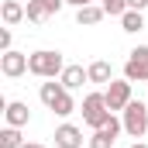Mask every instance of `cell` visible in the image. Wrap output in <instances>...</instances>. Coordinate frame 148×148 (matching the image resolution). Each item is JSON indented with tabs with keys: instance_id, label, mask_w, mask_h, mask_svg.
Returning a JSON list of instances; mask_svg holds the SVG:
<instances>
[{
	"instance_id": "cell-10",
	"label": "cell",
	"mask_w": 148,
	"mask_h": 148,
	"mask_svg": "<svg viewBox=\"0 0 148 148\" xmlns=\"http://www.w3.org/2000/svg\"><path fill=\"white\" fill-rule=\"evenodd\" d=\"M86 73H90V83H100V86H110L114 83V69L107 59H97V62H90L86 66Z\"/></svg>"
},
{
	"instance_id": "cell-16",
	"label": "cell",
	"mask_w": 148,
	"mask_h": 148,
	"mask_svg": "<svg viewBox=\"0 0 148 148\" xmlns=\"http://www.w3.org/2000/svg\"><path fill=\"white\" fill-rule=\"evenodd\" d=\"M21 145H24L21 127H10V124H7V127L0 131V148H21Z\"/></svg>"
},
{
	"instance_id": "cell-20",
	"label": "cell",
	"mask_w": 148,
	"mask_h": 148,
	"mask_svg": "<svg viewBox=\"0 0 148 148\" xmlns=\"http://www.w3.org/2000/svg\"><path fill=\"white\" fill-rule=\"evenodd\" d=\"M10 41H14L10 28H0V52H10Z\"/></svg>"
},
{
	"instance_id": "cell-2",
	"label": "cell",
	"mask_w": 148,
	"mask_h": 148,
	"mask_svg": "<svg viewBox=\"0 0 148 148\" xmlns=\"http://www.w3.org/2000/svg\"><path fill=\"white\" fill-rule=\"evenodd\" d=\"M110 107H107V97H103V93H86V97H83V124H86V127H93V131H97V127H103V124H107V121H110Z\"/></svg>"
},
{
	"instance_id": "cell-8",
	"label": "cell",
	"mask_w": 148,
	"mask_h": 148,
	"mask_svg": "<svg viewBox=\"0 0 148 148\" xmlns=\"http://www.w3.org/2000/svg\"><path fill=\"white\" fill-rule=\"evenodd\" d=\"M3 117H7V124H10V127H24V124L31 121V110H28V103L10 100V103H3Z\"/></svg>"
},
{
	"instance_id": "cell-25",
	"label": "cell",
	"mask_w": 148,
	"mask_h": 148,
	"mask_svg": "<svg viewBox=\"0 0 148 148\" xmlns=\"http://www.w3.org/2000/svg\"><path fill=\"white\" fill-rule=\"evenodd\" d=\"M131 148H148V145H145V141H134V145H131Z\"/></svg>"
},
{
	"instance_id": "cell-17",
	"label": "cell",
	"mask_w": 148,
	"mask_h": 148,
	"mask_svg": "<svg viewBox=\"0 0 148 148\" xmlns=\"http://www.w3.org/2000/svg\"><path fill=\"white\" fill-rule=\"evenodd\" d=\"M24 14H28V21H31V24H41V21H48V10H45V3H41V0H28Z\"/></svg>"
},
{
	"instance_id": "cell-6",
	"label": "cell",
	"mask_w": 148,
	"mask_h": 148,
	"mask_svg": "<svg viewBox=\"0 0 148 148\" xmlns=\"http://www.w3.org/2000/svg\"><path fill=\"white\" fill-rule=\"evenodd\" d=\"M0 73L7 76V79H17V76L28 73V55L24 52H0Z\"/></svg>"
},
{
	"instance_id": "cell-24",
	"label": "cell",
	"mask_w": 148,
	"mask_h": 148,
	"mask_svg": "<svg viewBox=\"0 0 148 148\" xmlns=\"http://www.w3.org/2000/svg\"><path fill=\"white\" fill-rule=\"evenodd\" d=\"M21 148H48V145H38V141H24Z\"/></svg>"
},
{
	"instance_id": "cell-18",
	"label": "cell",
	"mask_w": 148,
	"mask_h": 148,
	"mask_svg": "<svg viewBox=\"0 0 148 148\" xmlns=\"http://www.w3.org/2000/svg\"><path fill=\"white\" fill-rule=\"evenodd\" d=\"M73 110H76V100H73V90H66V93L59 97V103L52 107V114H55V117H69V114H73Z\"/></svg>"
},
{
	"instance_id": "cell-9",
	"label": "cell",
	"mask_w": 148,
	"mask_h": 148,
	"mask_svg": "<svg viewBox=\"0 0 148 148\" xmlns=\"http://www.w3.org/2000/svg\"><path fill=\"white\" fill-rule=\"evenodd\" d=\"M103 17H107L103 3H86V7H79V10H76V24H79V28H83V24H86V28H93V24H100Z\"/></svg>"
},
{
	"instance_id": "cell-23",
	"label": "cell",
	"mask_w": 148,
	"mask_h": 148,
	"mask_svg": "<svg viewBox=\"0 0 148 148\" xmlns=\"http://www.w3.org/2000/svg\"><path fill=\"white\" fill-rule=\"evenodd\" d=\"M66 3H69V7H76V10H79V7H86V3H93V0H66Z\"/></svg>"
},
{
	"instance_id": "cell-12",
	"label": "cell",
	"mask_w": 148,
	"mask_h": 148,
	"mask_svg": "<svg viewBox=\"0 0 148 148\" xmlns=\"http://www.w3.org/2000/svg\"><path fill=\"white\" fill-rule=\"evenodd\" d=\"M62 93H66V86H62L59 79H48V83H41V90H38V97H41V103H45L48 110L59 103V97H62Z\"/></svg>"
},
{
	"instance_id": "cell-4",
	"label": "cell",
	"mask_w": 148,
	"mask_h": 148,
	"mask_svg": "<svg viewBox=\"0 0 148 148\" xmlns=\"http://www.w3.org/2000/svg\"><path fill=\"white\" fill-rule=\"evenodd\" d=\"M124 79H131V83H148V45L131 48V55H127V62H124Z\"/></svg>"
},
{
	"instance_id": "cell-7",
	"label": "cell",
	"mask_w": 148,
	"mask_h": 148,
	"mask_svg": "<svg viewBox=\"0 0 148 148\" xmlns=\"http://www.w3.org/2000/svg\"><path fill=\"white\" fill-rule=\"evenodd\" d=\"M55 148H83V131L76 124H59L55 127Z\"/></svg>"
},
{
	"instance_id": "cell-11",
	"label": "cell",
	"mask_w": 148,
	"mask_h": 148,
	"mask_svg": "<svg viewBox=\"0 0 148 148\" xmlns=\"http://www.w3.org/2000/svg\"><path fill=\"white\" fill-rule=\"evenodd\" d=\"M59 83H62L66 90H79L83 83H90V73H86L83 66H66L62 76H59Z\"/></svg>"
},
{
	"instance_id": "cell-3",
	"label": "cell",
	"mask_w": 148,
	"mask_h": 148,
	"mask_svg": "<svg viewBox=\"0 0 148 148\" xmlns=\"http://www.w3.org/2000/svg\"><path fill=\"white\" fill-rule=\"evenodd\" d=\"M121 114H124V117H121V121H124V131H127L131 138H145L148 134V107L141 100H131Z\"/></svg>"
},
{
	"instance_id": "cell-15",
	"label": "cell",
	"mask_w": 148,
	"mask_h": 148,
	"mask_svg": "<svg viewBox=\"0 0 148 148\" xmlns=\"http://www.w3.org/2000/svg\"><path fill=\"white\" fill-rule=\"evenodd\" d=\"M114 141H117V134H114V131L97 127V131L90 134V141H86V145H90V148H114Z\"/></svg>"
},
{
	"instance_id": "cell-21",
	"label": "cell",
	"mask_w": 148,
	"mask_h": 148,
	"mask_svg": "<svg viewBox=\"0 0 148 148\" xmlns=\"http://www.w3.org/2000/svg\"><path fill=\"white\" fill-rule=\"evenodd\" d=\"M41 3H45V10H48V17H52V14H59V10L66 7V0H41Z\"/></svg>"
},
{
	"instance_id": "cell-14",
	"label": "cell",
	"mask_w": 148,
	"mask_h": 148,
	"mask_svg": "<svg viewBox=\"0 0 148 148\" xmlns=\"http://www.w3.org/2000/svg\"><path fill=\"white\" fill-rule=\"evenodd\" d=\"M145 10H124L121 14V31H127V35H138L141 28H145V17H141Z\"/></svg>"
},
{
	"instance_id": "cell-5",
	"label": "cell",
	"mask_w": 148,
	"mask_h": 148,
	"mask_svg": "<svg viewBox=\"0 0 148 148\" xmlns=\"http://www.w3.org/2000/svg\"><path fill=\"white\" fill-rule=\"evenodd\" d=\"M103 97H107V107L110 110H124L134 97H131V79H114L110 86L103 90Z\"/></svg>"
},
{
	"instance_id": "cell-19",
	"label": "cell",
	"mask_w": 148,
	"mask_h": 148,
	"mask_svg": "<svg viewBox=\"0 0 148 148\" xmlns=\"http://www.w3.org/2000/svg\"><path fill=\"white\" fill-rule=\"evenodd\" d=\"M103 3V10L110 14V17H121L124 10H127V0H100Z\"/></svg>"
},
{
	"instance_id": "cell-13",
	"label": "cell",
	"mask_w": 148,
	"mask_h": 148,
	"mask_svg": "<svg viewBox=\"0 0 148 148\" xmlns=\"http://www.w3.org/2000/svg\"><path fill=\"white\" fill-rule=\"evenodd\" d=\"M0 17H3V24H7V28H14V24H21L28 14H24V7H21L17 0H3V7H0Z\"/></svg>"
},
{
	"instance_id": "cell-1",
	"label": "cell",
	"mask_w": 148,
	"mask_h": 148,
	"mask_svg": "<svg viewBox=\"0 0 148 148\" xmlns=\"http://www.w3.org/2000/svg\"><path fill=\"white\" fill-rule=\"evenodd\" d=\"M62 69H66V59L55 48H38L28 55V73L38 76V79H59Z\"/></svg>"
},
{
	"instance_id": "cell-22",
	"label": "cell",
	"mask_w": 148,
	"mask_h": 148,
	"mask_svg": "<svg viewBox=\"0 0 148 148\" xmlns=\"http://www.w3.org/2000/svg\"><path fill=\"white\" fill-rule=\"evenodd\" d=\"M148 0H127V10H145Z\"/></svg>"
}]
</instances>
